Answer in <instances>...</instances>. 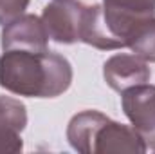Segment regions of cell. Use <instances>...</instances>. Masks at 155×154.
Instances as JSON below:
<instances>
[{"instance_id":"6da1fadb","label":"cell","mask_w":155,"mask_h":154,"mask_svg":"<svg viewBox=\"0 0 155 154\" xmlns=\"http://www.w3.org/2000/svg\"><path fill=\"white\" fill-rule=\"evenodd\" d=\"M71 62L54 51H4L0 56V87L27 98H56L72 83Z\"/></svg>"},{"instance_id":"7a4b0ae2","label":"cell","mask_w":155,"mask_h":154,"mask_svg":"<svg viewBox=\"0 0 155 154\" xmlns=\"http://www.w3.org/2000/svg\"><path fill=\"white\" fill-rule=\"evenodd\" d=\"M67 140L81 154H108L148 151L144 138L130 125L110 120L99 111H81L67 125Z\"/></svg>"},{"instance_id":"3957f363","label":"cell","mask_w":155,"mask_h":154,"mask_svg":"<svg viewBox=\"0 0 155 154\" xmlns=\"http://www.w3.org/2000/svg\"><path fill=\"white\" fill-rule=\"evenodd\" d=\"M85 4L79 0H54L43 7L41 22L49 40L56 44H76L81 35V18Z\"/></svg>"},{"instance_id":"277c9868","label":"cell","mask_w":155,"mask_h":154,"mask_svg":"<svg viewBox=\"0 0 155 154\" xmlns=\"http://www.w3.org/2000/svg\"><path fill=\"white\" fill-rule=\"evenodd\" d=\"M121 107L132 127L155 151V85L141 83L121 93Z\"/></svg>"},{"instance_id":"5b68a950","label":"cell","mask_w":155,"mask_h":154,"mask_svg":"<svg viewBox=\"0 0 155 154\" xmlns=\"http://www.w3.org/2000/svg\"><path fill=\"white\" fill-rule=\"evenodd\" d=\"M47 31L41 22V16L36 15H22L15 18L13 22L5 24L0 35V45L2 51H47Z\"/></svg>"},{"instance_id":"8992f818","label":"cell","mask_w":155,"mask_h":154,"mask_svg":"<svg viewBox=\"0 0 155 154\" xmlns=\"http://www.w3.org/2000/svg\"><path fill=\"white\" fill-rule=\"evenodd\" d=\"M103 78L110 89L123 93L130 87L148 83L152 78V71H150L148 62H144L137 54L119 53L105 62Z\"/></svg>"},{"instance_id":"52a82bcc","label":"cell","mask_w":155,"mask_h":154,"mask_svg":"<svg viewBox=\"0 0 155 154\" xmlns=\"http://www.w3.org/2000/svg\"><path fill=\"white\" fill-rule=\"evenodd\" d=\"M128 49L139 58H143L144 62L155 64V16L143 20L135 27L128 42Z\"/></svg>"},{"instance_id":"ba28073f","label":"cell","mask_w":155,"mask_h":154,"mask_svg":"<svg viewBox=\"0 0 155 154\" xmlns=\"http://www.w3.org/2000/svg\"><path fill=\"white\" fill-rule=\"evenodd\" d=\"M103 5L121 18L144 20L155 16V0H103Z\"/></svg>"},{"instance_id":"9c48e42d","label":"cell","mask_w":155,"mask_h":154,"mask_svg":"<svg viewBox=\"0 0 155 154\" xmlns=\"http://www.w3.org/2000/svg\"><path fill=\"white\" fill-rule=\"evenodd\" d=\"M27 125L25 105L11 96H0V127L22 132Z\"/></svg>"},{"instance_id":"30bf717a","label":"cell","mask_w":155,"mask_h":154,"mask_svg":"<svg viewBox=\"0 0 155 154\" xmlns=\"http://www.w3.org/2000/svg\"><path fill=\"white\" fill-rule=\"evenodd\" d=\"M29 2L31 0H0V26H5L22 16L29 7Z\"/></svg>"},{"instance_id":"8fae6325","label":"cell","mask_w":155,"mask_h":154,"mask_svg":"<svg viewBox=\"0 0 155 154\" xmlns=\"http://www.w3.org/2000/svg\"><path fill=\"white\" fill-rule=\"evenodd\" d=\"M24 140L18 131L0 127V154H16L22 152Z\"/></svg>"}]
</instances>
